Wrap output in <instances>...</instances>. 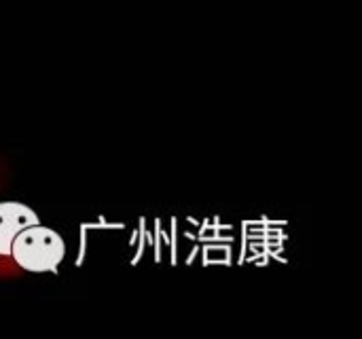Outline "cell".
Returning <instances> with one entry per match:
<instances>
[{
    "label": "cell",
    "mask_w": 362,
    "mask_h": 339,
    "mask_svg": "<svg viewBox=\"0 0 362 339\" xmlns=\"http://www.w3.org/2000/svg\"><path fill=\"white\" fill-rule=\"evenodd\" d=\"M6 170H8V159L0 153V189H2V185L6 180Z\"/></svg>",
    "instance_id": "cell-1"
}]
</instances>
